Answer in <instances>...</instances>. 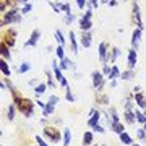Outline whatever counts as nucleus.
<instances>
[{"label": "nucleus", "instance_id": "nucleus-42", "mask_svg": "<svg viewBox=\"0 0 146 146\" xmlns=\"http://www.w3.org/2000/svg\"><path fill=\"white\" fill-rule=\"evenodd\" d=\"M136 138L141 141H146V133H145V128L141 127V128H136Z\"/></svg>", "mask_w": 146, "mask_h": 146}, {"label": "nucleus", "instance_id": "nucleus-44", "mask_svg": "<svg viewBox=\"0 0 146 146\" xmlns=\"http://www.w3.org/2000/svg\"><path fill=\"white\" fill-rule=\"evenodd\" d=\"M47 102H50V104L57 106L58 102H60V98H58V96H55V94H50V96H49V99H47Z\"/></svg>", "mask_w": 146, "mask_h": 146}, {"label": "nucleus", "instance_id": "nucleus-12", "mask_svg": "<svg viewBox=\"0 0 146 146\" xmlns=\"http://www.w3.org/2000/svg\"><path fill=\"white\" fill-rule=\"evenodd\" d=\"M91 42H93V34H91V31H81V36H80V44H81V47L88 49V47H91Z\"/></svg>", "mask_w": 146, "mask_h": 146}, {"label": "nucleus", "instance_id": "nucleus-29", "mask_svg": "<svg viewBox=\"0 0 146 146\" xmlns=\"http://www.w3.org/2000/svg\"><path fill=\"white\" fill-rule=\"evenodd\" d=\"M47 88H49V84L47 83H39L37 86H34V94H36V98L42 96V94L47 91Z\"/></svg>", "mask_w": 146, "mask_h": 146}, {"label": "nucleus", "instance_id": "nucleus-18", "mask_svg": "<svg viewBox=\"0 0 146 146\" xmlns=\"http://www.w3.org/2000/svg\"><path fill=\"white\" fill-rule=\"evenodd\" d=\"M68 39H70V46H72V52L73 54H80V47H78V39H76V34L75 31L70 29V34H68Z\"/></svg>", "mask_w": 146, "mask_h": 146}, {"label": "nucleus", "instance_id": "nucleus-32", "mask_svg": "<svg viewBox=\"0 0 146 146\" xmlns=\"http://www.w3.org/2000/svg\"><path fill=\"white\" fill-rule=\"evenodd\" d=\"M120 75H122V72H120V68L117 67V65H112V68H110V73H109V81L110 80H117V78H120Z\"/></svg>", "mask_w": 146, "mask_h": 146}, {"label": "nucleus", "instance_id": "nucleus-15", "mask_svg": "<svg viewBox=\"0 0 146 146\" xmlns=\"http://www.w3.org/2000/svg\"><path fill=\"white\" fill-rule=\"evenodd\" d=\"M58 67H60V70H72V72H75L76 70V63L75 62H72L70 58H63V60H58Z\"/></svg>", "mask_w": 146, "mask_h": 146}, {"label": "nucleus", "instance_id": "nucleus-9", "mask_svg": "<svg viewBox=\"0 0 146 146\" xmlns=\"http://www.w3.org/2000/svg\"><path fill=\"white\" fill-rule=\"evenodd\" d=\"M101 115H102V112H101L99 109H91V110H89V119H88V127H89V128H93L94 125H98V123H99Z\"/></svg>", "mask_w": 146, "mask_h": 146}, {"label": "nucleus", "instance_id": "nucleus-25", "mask_svg": "<svg viewBox=\"0 0 146 146\" xmlns=\"http://www.w3.org/2000/svg\"><path fill=\"white\" fill-rule=\"evenodd\" d=\"M110 130L114 133H117V135H120V133L125 131V125H123V122H112L110 123Z\"/></svg>", "mask_w": 146, "mask_h": 146}, {"label": "nucleus", "instance_id": "nucleus-40", "mask_svg": "<svg viewBox=\"0 0 146 146\" xmlns=\"http://www.w3.org/2000/svg\"><path fill=\"white\" fill-rule=\"evenodd\" d=\"M21 13H23V15H28V13H31L33 11V3L31 2H29V3H26V5H21Z\"/></svg>", "mask_w": 146, "mask_h": 146}, {"label": "nucleus", "instance_id": "nucleus-19", "mask_svg": "<svg viewBox=\"0 0 146 146\" xmlns=\"http://www.w3.org/2000/svg\"><path fill=\"white\" fill-rule=\"evenodd\" d=\"M135 104L136 107L146 110V96L143 93H135Z\"/></svg>", "mask_w": 146, "mask_h": 146}, {"label": "nucleus", "instance_id": "nucleus-49", "mask_svg": "<svg viewBox=\"0 0 146 146\" xmlns=\"http://www.w3.org/2000/svg\"><path fill=\"white\" fill-rule=\"evenodd\" d=\"M89 3H91V7H93V8H98V7H99V0H89Z\"/></svg>", "mask_w": 146, "mask_h": 146}, {"label": "nucleus", "instance_id": "nucleus-46", "mask_svg": "<svg viewBox=\"0 0 146 146\" xmlns=\"http://www.w3.org/2000/svg\"><path fill=\"white\" fill-rule=\"evenodd\" d=\"M110 68H112V65H109V63H102V70H101V72L104 73L106 76H109V73H110Z\"/></svg>", "mask_w": 146, "mask_h": 146}, {"label": "nucleus", "instance_id": "nucleus-54", "mask_svg": "<svg viewBox=\"0 0 146 146\" xmlns=\"http://www.w3.org/2000/svg\"><path fill=\"white\" fill-rule=\"evenodd\" d=\"M110 86L115 88V86H117V80H110Z\"/></svg>", "mask_w": 146, "mask_h": 146}, {"label": "nucleus", "instance_id": "nucleus-50", "mask_svg": "<svg viewBox=\"0 0 146 146\" xmlns=\"http://www.w3.org/2000/svg\"><path fill=\"white\" fill-rule=\"evenodd\" d=\"M107 5H109V7H112V8H114V7H117V5H119V0H110V2H109V3H107Z\"/></svg>", "mask_w": 146, "mask_h": 146}, {"label": "nucleus", "instance_id": "nucleus-60", "mask_svg": "<svg viewBox=\"0 0 146 146\" xmlns=\"http://www.w3.org/2000/svg\"><path fill=\"white\" fill-rule=\"evenodd\" d=\"M91 146H99V145H91Z\"/></svg>", "mask_w": 146, "mask_h": 146}, {"label": "nucleus", "instance_id": "nucleus-58", "mask_svg": "<svg viewBox=\"0 0 146 146\" xmlns=\"http://www.w3.org/2000/svg\"><path fill=\"white\" fill-rule=\"evenodd\" d=\"M131 146H140V143H133V145H131Z\"/></svg>", "mask_w": 146, "mask_h": 146}, {"label": "nucleus", "instance_id": "nucleus-17", "mask_svg": "<svg viewBox=\"0 0 146 146\" xmlns=\"http://www.w3.org/2000/svg\"><path fill=\"white\" fill-rule=\"evenodd\" d=\"M120 54H122V50H120V49H119L117 46L110 47V50H109V57H107V62L114 65V63H115V60H117V58L120 57Z\"/></svg>", "mask_w": 146, "mask_h": 146}, {"label": "nucleus", "instance_id": "nucleus-61", "mask_svg": "<svg viewBox=\"0 0 146 146\" xmlns=\"http://www.w3.org/2000/svg\"><path fill=\"white\" fill-rule=\"evenodd\" d=\"M122 2H128V0H122Z\"/></svg>", "mask_w": 146, "mask_h": 146}, {"label": "nucleus", "instance_id": "nucleus-35", "mask_svg": "<svg viewBox=\"0 0 146 146\" xmlns=\"http://www.w3.org/2000/svg\"><path fill=\"white\" fill-rule=\"evenodd\" d=\"M54 37H55L57 44H60V46H65V37H63V33L60 31V29H55V33H54Z\"/></svg>", "mask_w": 146, "mask_h": 146}, {"label": "nucleus", "instance_id": "nucleus-16", "mask_svg": "<svg viewBox=\"0 0 146 146\" xmlns=\"http://www.w3.org/2000/svg\"><path fill=\"white\" fill-rule=\"evenodd\" d=\"M123 123L125 125H135L136 123L135 110H123Z\"/></svg>", "mask_w": 146, "mask_h": 146}, {"label": "nucleus", "instance_id": "nucleus-5", "mask_svg": "<svg viewBox=\"0 0 146 146\" xmlns=\"http://www.w3.org/2000/svg\"><path fill=\"white\" fill-rule=\"evenodd\" d=\"M131 20H133V25L136 28L143 29L145 25H143V18H141V10H140V3L136 0H131Z\"/></svg>", "mask_w": 146, "mask_h": 146}, {"label": "nucleus", "instance_id": "nucleus-59", "mask_svg": "<svg viewBox=\"0 0 146 146\" xmlns=\"http://www.w3.org/2000/svg\"><path fill=\"white\" fill-rule=\"evenodd\" d=\"M143 128H145V133H146V123H145V125H143Z\"/></svg>", "mask_w": 146, "mask_h": 146}, {"label": "nucleus", "instance_id": "nucleus-3", "mask_svg": "<svg viewBox=\"0 0 146 146\" xmlns=\"http://www.w3.org/2000/svg\"><path fill=\"white\" fill-rule=\"evenodd\" d=\"M42 136H44L47 141H50V143H58V141L63 138V133L58 130L57 127L46 125L42 128Z\"/></svg>", "mask_w": 146, "mask_h": 146}, {"label": "nucleus", "instance_id": "nucleus-39", "mask_svg": "<svg viewBox=\"0 0 146 146\" xmlns=\"http://www.w3.org/2000/svg\"><path fill=\"white\" fill-rule=\"evenodd\" d=\"M67 91H65V99L68 101V102H75L76 101V98H75V94L72 93V89H70V86L68 88H65Z\"/></svg>", "mask_w": 146, "mask_h": 146}, {"label": "nucleus", "instance_id": "nucleus-62", "mask_svg": "<svg viewBox=\"0 0 146 146\" xmlns=\"http://www.w3.org/2000/svg\"><path fill=\"white\" fill-rule=\"evenodd\" d=\"M101 146H107V145H101Z\"/></svg>", "mask_w": 146, "mask_h": 146}, {"label": "nucleus", "instance_id": "nucleus-55", "mask_svg": "<svg viewBox=\"0 0 146 146\" xmlns=\"http://www.w3.org/2000/svg\"><path fill=\"white\" fill-rule=\"evenodd\" d=\"M54 123H58V125H60V123H62V119H55L54 120Z\"/></svg>", "mask_w": 146, "mask_h": 146}, {"label": "nucleus", "instance_id": "nucleus-10", "mask_svg": "<svg viewBox=\"0 0 146 146\" xmlns=\"http://www.w3.org/2000/svg\"><path fill=\"white\" fill-rule=\"evenodd\" d=\"M136 62H138V52H136V49L130 47V50L127 52V65H128V68H133L135 70Z\"/></svg>", "mask_w": 146, "mask_h": 146}, {"label": "nucleus", "instance_id": "nucleus-22", "mask_svg": "<svg viewBox=\"0 0 146 146\" xmlns=\"http://www.w3.org/2000/svg\"><path fill=\"white\" fill-rule=\"evenodd\" d=\"M46 78H47V84H49V88H52V89L57 88V80H55V75H54L50 70H46Z\"/></svg>", "mask_w": 146, "mask_h": 146}, {"label": "nucleus", "instance_id": "nucleus-4", "mask_svg": "<svg viewBox=\"0 0 146 146\" xmlns=\"http://www.w3.org/2000/svg\"><path fill=\"white\" fill-rule=\"evenodd\" d=\"M106 78L107 76L101 70H94L91 73V84H93V88L96 91H102L104 89V84H106Z\"/></svg>", "mask_w": 146, "mask_h": 146}, {"label": "nucleus", "instance_id": "nucleus-24", "mask_svg": "<svg viewBox=\"0 0 146 146\" xmlns=\"http://www.w3.org/2000/svg\"><path fill=\"white\" fill-rule=\"evenodd\" d=\"M0 70H2V75H3V76H7V78L11 76V70H10V65H8V60H3V58H2V62H0Z\"/></svg>", "mask_w": 146, "mask_h": 146}, {"label": "nucleus", "instance_id": "nucleus-53", "mask_svg": "<svg viewBox=\"0 0 146 146\" xmlns=\"http://www.w3.org/2000/svg\"><path fill=\"white\" fill-rule=\"evenodd\" d=\"M29 84H31V86H37L39 83H37L36 80H29Z\"/></svg>", "mask_w": 146, "mask_h": 146}, {"label": "nucleus", "instance_id": "nucleus-57", "mask_svg": "<svg viewBox=\"0 0 146 146\" xmlns=\"http://www.w3.org/2000/svg\"><path fill=\"white\" fill-rule=\"evenodd\" d=\"M99 2H101V3H109L110 0H99Z\"/></svg>", "mask_w": 146, "mask_h": 146}, {"label": "nucleus", "instance_id": "nucleus-21", "mask_svg": "<svg viewBox=\"0 0 146 146\" xmlns=\"http://www.w3.org/2000/svg\"><path fill=\"white\" fill-rule=\"evenodd\" d=\"M0 54H2V58H3V60H8V62H10V58H11L10 47L7 46L5 42H0Z\"/></svg>", "mask_w": 146, "mask_h": 146}, {"label": "nucleus", "instance_id": "nucleus-45", "mask_svg": "<svg viewBox=\"0 0 146 146\" xmlns=\"http://www.w3.org/2000/svg\"><path fill=\"white\" fill-rule=\"evenodd\" d=\"M88 3H89V0H76V5H78V8H80L81 11H83L84 8L88 7Z\"/></svg>", "mask_w": 146, "mask_h": 146}, {"label": "nucleus", "instance_id": "nucleus-31", "mask_svg": "<svg viewBox=\"0 0 146 146\" xmlns=\"http://www.w3.org/2000/svg\"><path fill=\"white\" fill-rule=\"evenodd\" d=\"M135 115H136V122H138L140 125H145L146 123V114L143 110H140V107H138V109L135 107Z\"/></svg>", "mask_w": 146, "mask_h": 146}, {"label": "nucleus", "instance_id": "nucleus-63", "mask_svg": "<svg viewBox=\"0 0 146 146\" xmlns=\"http://www.w3.org/2000/svg\"><path fill=\"white\" fill-rule=\"evenodd\" d=\"M34 146H39V145H34Z\"/></svg>", "mask_w": 146, "mask_h": 146}, {"label": "nucleus", "instance_id": "nucleus-6", "mask_svg": "<svg viewBox=\"0 0 146 146\" xmlns=\"http://www.w3.org/2000/svg\"><path fill=\"white\" fill-rule=\"evenodd\" d=\"M2 42H5L8 47H15L16 44V29L7 28V31H2Z\"/></svg>", "mask_w": 146, "mask_h": 146}, {"label": "nucleus", "instance_id": "nucleus-34", "mask_svg": "<svg viewBox=\"0 0 146 146\" xmlns=\"http://www.w3.org/2000/svg\"><path fill=\"white\" fill-rule=\"evenodd\" d=\"M109 119H110V123H112V122H120V115H119V112H117V109H115V107H110L109 109ZM109 123V125H110Z\"/></svg>", "mask_w": 146, "mask_h": 146}, {"label": "nucleus", "instance_id": "nucleus-48", "mask_svg": "<svg viewBox=\"0 0 146 146\" xmlns=\"http://www.w3.org/2000/svg\"><path fill=\"white\" fill-rule=\"evenodd\" d=\"M93 130L94 131H98V133H106V128L102 125H99V123H98V125H94L93 127Z\"/></svg>", "mask_w": 146, "mask_h": 146}, {"label": "nucleus", "instance_id": "nucleus-51", "mask_svg": "<svg viewBox=\"0 0 146 146\" xmlns=\"http://www.w3.org/2000/svg\"><path fill=\"white\" fill-rule=\"evenodd\" d=\"M135 93H141V86H135V88H133V94Z\"/></svg>", "mask_w": 146, "mask_h": 146}, {"label": "nucleus", "instance_id": "nucleus-38", "mask_svg": "<svg viewBox=\"0 0 146 146\" xmlns=\"http://www.w3.org/2000/svg\"><path fill=\"white\" fill-rule=\"evenodd\" d=\"M55 57L58 60H63L65 58V50H63V46H60V44H57V47H55Z\"/></svg>", "mask_w": 146, "mask_h": 146}, {"label": "nucleus", "instance_id": "nucleus-36", "mask_svg": "<svg viewBox=\"0 0 146 146\" xmlns=\"http://www.w3.org/2000/svg\"><path fill=\"white\" fill-rule=\"evenodd\" d=\"M29 70H31V63H29V62H23V63H20V65H18V73H20V75L28 73Z\"/></svg>", "mask_w": 146, "mask_h": 146}, {"label": "nucleus", "instance_id": "nucleus-2", "mask_svg": "<svg viewBox=\"0 0 146 146\" xmlns=\"http://www.w3.org/2000/svg\"><path fill=\"white\" fill-rule=\"evenodd\" d=\"M34 104H36V102H33L31 99H28V98L23 96L15 106H16V109H18V112H20L21 115H25L26 119H29V117L34 115Z\"/></svg>", "mask_w": 146, "mask_h": 146}, {"label": "nucleus", "instance_id": "nucleus-47", "mask_svg": "<svg viewBox=\"0 0 146 146\" xmlns=\"http://www.w3.org/2000/svg\"><path fill=\"white\" fill-rule=\"evenodd\" d=\"M62 11L63 13H65V15H70V13H72V8H70V3H62Z\"/></svg>", "mask_w": 146, "mask_h": 146}, {"label": "nucleus", "instance_id": "nucleus-28", "mask_svg": "<svg viewBox=\"0 0 146 146\" xmlns=\"http://www.w3.org/2000/svg\"><path fill=\"white\" fill-rule=\"evenodd\" d=\"M16 106L15 104H10L8 106V109H7V120L8 122H13L15 120V115H16Z\"/></svg>", "mask_w": 146, "mask_h": 146}, {"label": "nucleus", "instance_id": "nucleus-30", "mask_svg": "<svg viewBox=\"0 0 146 146\" xmlns=\"http://www.w3.org/2000/svg\"><path fill=\"white\" fill-rule=\"evenodd\" d=\"M62 145L63 146H70L72 143V130L70 128H63V138H62Z\"/></svg>", "mask_w": 146, "mask_h": 146}, {"label": "nucleus", "instance_id": "nucleus-11", "mask_svg": "<svg viewBox=\"0 0 146 146\" xmlns=\"http://www.w3.org/2000/svg\"><path fill=\"white\" fill-rule=\"evenodd\" d=\"M39 39H41V29H33L29 39L25 42V47H36Z\"/></svg>", "mask_w": 146, "mask_h": 146}, {"label": "nucleus", "instance_id": "nucleus-43", "mask_svg": "<svg viewBox=\"0 0 146 146\" xmlns=\"http://www.w3.org/2000/svg\"><path fill=\"white\" fill-rule=\"evenodd\" d=\"M75 20H76V16L73 15V13H70V15H65V18H63V23H65V25H72Z\"/></svg>", "mask_w": 146, "mask_h": 146}, {"label": "nucleus", "instance_id": "nucleus-64", "mask_svg": "<svg viewBox=\"0 0 146 146\" xmlns=\"http://www.w3.org/2000/svg\"><path fill=\"white\" fill-rule=\"evenodd\" d=\"M2 146H3V145H2Z\"/></svg>", "mask_w": 146, "mask_h": 146}, {"label": "nucleus", "instance_id": "nucleus-27", "mask_svg": "<svg viewBox=\"0 0 146 146\" xmlns=\"http://www.w3.org/2000/svg\"><path fill=\"white\" fill-rule=\"evenodd\" d=\"M136 76V73L133 68H127V70H123L122 72V75H120V78L122 80H125V81H128V80H133Z\"/></svg>", "mask_w": 146, "mask_h": 146}, {"label": "nucleus", "instance_id": "nucleus-37", "mask_svg": "<svg viewBox=\"0 0 146 146\" xmlns=\"http://www.w3.org/2000/svg\"><path fill=\"white\" fill-rule=\"evenodd\" d=\"M47 3L50 5V8L54 10V13H62V3H57V2H54V0H47Z\"/></svg>", "mask_w": 146, "mask_h": 146}, {"label": "nucleus", "instance_id": "nucleus-7", "mask_svg": "<svg viewBox=\"0 0 146 146\" xmlns=\"http://www.w3.org/2000/svg\"><path fill=\"white\" fill-rule=\"evenodd\" d=\"M50 65H52V72H54V75H55L57 83L60 84L62 88H68V81H67V78L63 76V73H62V70H60V67L57 65V60H54Z\"/></svg>", "mask_w": 146, "mask_h": 146}, {"label": "nucleus", "instance_id": "nucleus-8", "mask_svg": "<svg viewBox=\"0 0 146 146\" xmlns=\"http://www.w3.org/2000/svg\"><path fill=\"white\" fill-rule=\"evenodd\" d=\"M109 50H110V46L109 42L102 41L98 47V58H99L101 63H109L107 62V57H109Z\"/></svg>", "mask_w": 146, "mask_h": 146}, {"label": "nucleus", "instance_id": "nucleus-1", "mask_svg": "<svg viewBox=\"0 0 146 146\" xmlns=\"http://www.w3.org/2000/svg\"><path fill=\"white\" fill-rule=\"evenodd\" d=\"M23 21V13L18 8H8V10L2 15V28L8 26V25H20Z\"/></svg>", "mask_w": 146, "mask_h": 146}, {"label": "nucleus", "instance_id": "nucleus-13", "mask_svg": "<svg viewBox=\"0 0 146 146\" xmlns=\"http://www.w3.org/2000/svg\"><path fill=\"white\" fill-rule=\"evenodd\" d=\"M141 34H143V29H140V28H135L131 31V47L136 50H138V46L141 42Z\"/></svg>", "mask_w": 146, "mask_h": 146}, {"label": "nucleus", "instance_id": "nucleus-23", "mask_svg": "<svg viewBox=\"0 0 146 146\" xmlns=\"http://www.w3.org/2000/svg\"><path fill=\"white\" fill-rule=\"evenodd\" d=\"M94 143V133L91 130H86L83 133V146H91Z\"/></svg>", "mask_w": 146, "mask_h": 146}, {"label": "nucleus", "instance_id": "nucleus-20", "mask_svg": "<svg viewBox=\"0 0 146 146\" xmlns=\"http://www.w3.org/2000/svg\"><path fill=\"white\" fill-rule=\"evenodd\" d=\"M78 26L81 31H91V28H93V20H86V18H80L78 20Z\"/></svg>", "mask_w": 146, "mask_h": 146}, {"label": "nucleus", "instance_id": "nucleus-33", "mask_svg": "<svg viewBox=\"0 0 146 146\" xmlns=\"http://www.w3.org/2000/svg\"><path fill=\"white\" fill-rule=\"evenodd\" d=\"M55 112V106L50 104V102H46V107L42 109V117H49Z\"/></svg>", "mask_w": 146, "mask_h": 146}, {"label": "nucleus", "instance_id": "nucleus-41", "mask_svg": "<svg viewBox=\"0 0 146 146\" xmlns=\"http://www.w3.org/2000/svg\"><path fill=\"white\" fill-rule=\"evenodd\" d=\"M34 140H36V145H39V146H50L49 143H46V138L41 136V135H36L34 136Z\"/></svg>", "mask_w": 146, "mask_h": 146}, {"label": "nucleus", "instance_id": "nucleus-52", "mask_svg": "<svg viewBox=\"0 0 146 146\" xmlns=\"http://www.w3.org/2000/svg\"><path fill=\"white\" fill-rule=\"evenodd\" d=\"M36 104L39 106V107H41V109H44V107H46V104H44V102H41V101H36Z\"/></svg>", "mask_w": 146, "mask_h": 146}, {"label": "nucleus", "instance_id": "nucleus-56", "mask_svg": "<svg viewBox=\"0 0 146 146\" xmlns=\"http://www.w3.org/2000/svg\"><path fill=\"white\" fill-rule=\"evenodd\" d=\"M41 123H42V125H46V123H47V117H46V119H41Z\"/></svg>", "mask_w": 146, "mask_h": 146}, {"label": "nucleus", "instance_id": "nucleus-26", "mask_svg": "<svg viewBox=\"0 0 146 146\" xmlns=\"http://www.w3.org/2000/svg\"><path fill=\"white\" fill-rule=\"evenodd\" d=\"M119 138H120V143H122V145H125V146H131L133 143H135V141H133V138H131V136L128 135L127 131H123V133H120V135H119Z\"/></svg>", "mask_w": 146, "mask_h": 146}, {"label": "nucleus", "instance_id": "nucleus-14", "mask_svg": "<svg viewBox=\"0 0 146 146\" xmlns=\"http://www.w3.org/2000/svg\"><path fill=\"white\" fill-rule=\"evenodd\" d=\"M94 101H96V104H99V106H109V96L104 91H96Z\"/></svg>", "mask_w": 146, "mask_h": 146}]
</instances>
